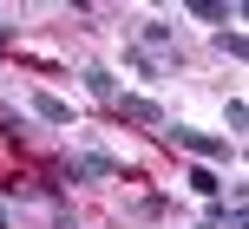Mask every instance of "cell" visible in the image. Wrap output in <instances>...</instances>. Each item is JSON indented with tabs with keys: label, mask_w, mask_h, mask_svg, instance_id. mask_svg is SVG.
<instances>
[{
	"label": "cell",
	"mask_w": 249,
	"mask_h": 229,
	"mask_svg": "<svg viewBox=\"0 0 249 229\" xmlns=\"http://www.w3.org/2000/svg\"><path fill=\"white\" fill-rule=\"evenodd\" d=\"M112 112H118V118H131V125H151V131L171 125V118H164V105H158V98H144V92H118Z\"/></svg>",
	"instance_id": "7a4b0ae2"
},
{
	"label": "cell",
	"mask_w": 249,
	"mask_h": 229,
	"mask_svg": "<svg viewBox=\"0 0 249 229\" xmlns=\"http://www.w3.org/2000/svg\"><path fill=\"white\" fill-rule=\"evenodd\" d=\"M216 46H223L230 59H243V52H249V39H243V33H230V26H223V33H216Z\"/></svg>",
	"instance_id": "52a82bcc"
},
{
	"label": "cell",
	"mask_w": 249,
	"mask_h": 229,
	"mask_svg": "<svg viewBox=\"0 0 249 229\" xmlns=\"http://www.w3.org/2000/svg\"><path fill=\"white\" fill-rule=\"evenodd\" d=\"M190 190H197V196H210V203H216V196H223V183H216V170H190Z\"/></svg>",
	"instance_id": "8992f818"
},
{
	"label": "cell",
	"mask_w": 249,
	"mask_h": 229,
	"mask_svg": "<svg viewBox=\"0 0 249 229\" xmlns=\"http://www.w3.org/2000/svg\"><path fill=\"white\" fill-rule=\"evenodd\" d=\"M0 229H7V203H0Z\"/></svg>",
	"instance_id": "30bf717a"
},
{
	"label": "cell",
	"mask_w": 249,
	"mask_h": 229,
	"mask_svg": "<svg viewBox=\"0 0 249 229\" xmlns=\"http://www.w3.org/2000/svg\"><path fill=\"white\" fill-rule=\"evenodd\" d=\"M164 144H177V151L203 157V164H216V157H230V138H210V131H190V125H164Z\"/></svg>",
	"instance_id": "6da1fadb"
},
{
	"label": "cell",
	"mask_w": 249,
	"mask_h": 229,
	"mask_svg": "<svg viewBox=\"0 0 249 229\" xmlns=\"http://www.w3.org/2000/svg\"><path fill=\"white\" fill-rule=\"evenodd\" d=\"M33 112L46 118V125H72V105H66V98H53V92H33Z\"/></svg>",
	"instance_id": "277c9868"
},
{
	"label": "cell",
	"mask_w": 249,
	"mask_h": 229,
	"mask_svg": "<svg viewBox=\"0 0 249 229\" xmlns=\"http://www.w3.org/2000/svg\"><path fill=\"white\" fill-rule=\"evenodd\" d=\"M66 177H118V164L105 151H79L72 164H66Z\"/></svg>",
	"instance_id": "3957f363"
},
{
	"label": "cell",
	"mask_w": 249,
	"mask_h": 229,
	"mask_svg": "<svg viewBox=\"0 0 249 229\" xmlns=\"http://www.w3.org/2000/svg\"><path fill=\"white\" fill-rule=\"evenodd\" d=\"M190 13H197V20H230V7H223V0H197Z\"/></svg>",
	"instance_id": "ba28073f"
},
{
	"label": "cell",
	"mask_w": 249,
	"mask_h": 229,
	"mask_svg": "<svg viewBox=\"0 0 249 229\" xmlns=\"http://www.w3.org/2000/svg\"><path fill=\"white\" fill-rule=\"evenodd\" d=\"M144 46H171V26H164V20H144Z\"/></svg>",
	"instance_id": "9c48e42d"
},
{
	"label": "cell",
	"mask_w": 249,
	"mask_h": 229,
	"mask_svg": "<svg viewBox=\"0 0 249 229\" xmlns=\"http://www.w3.org/2000/svg\"><path fill=\"white\" fill-rule=\"evenodd\" d=\"M79 79H86V92H92V98H105V105L118 98V79L105 72V65H86V72H79Z\"/></svg>",
	"instance_id": "5b68a950"
}]
</instances>
